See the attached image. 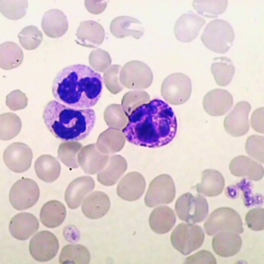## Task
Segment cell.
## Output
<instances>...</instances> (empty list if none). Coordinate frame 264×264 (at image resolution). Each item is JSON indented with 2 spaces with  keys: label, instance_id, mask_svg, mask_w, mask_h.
<instances>
[{
  "label": "cell",
  "instance_id": "obj_8",
  "mask_svg": "<svg viewBox=\"0 0 264 264\" xmlns=\"http://www.w3.org/2000/svg\"><path fill=\"white\" fill-rule=\"evenodd\" d=\"M192 90L190 78L184 74L176 73L169 75L164 79L161 86V93L166 102L177 105L188 100Z\"/></svg>",
  "mask_w": 264,
  "mask_h": 264
},
{
  "label": "cell",
  "instance_id": "obj_14",
  "mask_svg": "<svg viewBox=\"0 0 264 264\" xmlns=\"http://www.w3.org/2000/svg\"><path fill=\"white\" fill-rule=\"evenodd\" d=\"M33 153L27 145L21 142H16L9 146L3 154L4 161L11 171L22 173L30 167Z\"/></svg>",
  "mask_w": 264,
  "mask_h": 264
},
{
  "label": "cell",
  "instance_id": "obj_32",
  "mask_svg": "<svg viewBox=\"0 0 264 264\" xmlns=\"http://www.w3.org/2000/svg\"><path fill=\"white\" fill-rule=\"evenodd\" d=\"M23 54L20 47L11 41H6L0 45V67L5 70L16 68L22 63Z\"/></svg>",
  "mask_w": 264,
  "mask_h": 264
},
{
  "label": "cell",
  "instance_id": "obj_50",
  "mask_svg": "<svg viewBox=\"0 0 264 264\" xmlns=\"http://www.w3.org/2000/svg\"><path fill=\"white\" fill-rule=\"evenodd\" d=\"M106 0H85L84 4L87 11L93 14L101 13L106 9L107 3Z\"/></svg>",
  "mask_w": 264,
  "mask_h": 264
},
{
  "label": "cell",
  "instance_id": "obj_23",
  "mask_svg": "<svg viewBox=\"0 0 264 264\" xmlns=\"http://www.w3.org/2000/svg\"><path fill=\"white\" fill-rule=\"evenodd\" d=\"M41 26L49 37L56 38L63 35L67 31L68 23L64 13L58 9H52L45 12L42 17Z\"/></svg>",
  "mask_w": 264,
  "mask_h": 264
},
{
  "label": "cell",
  "instance_id": "obj_18",
  "mask_svg": "<svg viewBox=\"0 0 264 264\" xmlns=\"http://www.w3.org/2000/svg\"><path fill=\"white\" fill-rule=\"evenodd\" d=\"M39 223L33 215L27 212L18 213L11 219L9 230L11 235L21 241L27 240L38 229Z\"/></svg>",
  "mask_w": 264,
  "mask_h": 264
},
{
  "label": "cell",
  "instance_id": "obj_31",
  "mask_svg": "<svg viewBox=\"0 0 264 264\" xmlns=\"http://www.w3.org/2000/svg\"><path fill=\"white\" fill-rule=\"evenodd\" d=\"M34 167L38 177L47 183L56 180L61 171L59 162L55 158L49 155L39 157L35 162Z\"/></svg>",
  "mask_w": 264,
  "mask_h": 264
},
{
  "label": "cell",
  "instance_id": "obj_24",
  "mask_svg": "<svg viewBox=\"0 0 264 264\" xmlns=\"http://www.w3.org/2000/svg\"><path fill=\"white\" fill-rule=\"evenodd\" d=\"M110 29L112 34L118 38L130 35L138 39L144 32L141 22L135 18L126 16L114 19L111 23Z\"/></svg>",
  "mask_w": 264,
  "mask_h": 264
},
{
  "label": "cell",
  "instance_id": "obj_10",
  "mask_svg": "<svg viewBox=\"0 0 264 264\" xmlns=\"http://www.w3.org/2000/svg\"><path fill=\"white\" fill-rule=\"evenodd\" d=\"M176 194L175 185L171 177L164 174L155 177L150 183L144 198L146 205L153 207L171 203Z\"/></svg>",
  "mask_w": 264,
  "mask_h": 264
},
{
  "label": "cell",
  "instance_id": "obj_29",
  "mask_svg": "<svg viewBox=\"0 0 264 264\" xmlns=\"http://www.w3.org/2000/svg\"><path fill=\"white\" fill-rule=\"evenodd\" d=\"M66 215L64 205L59 201L51 200L42 206L40 213V219L42 224L50 228L57 227L64 221Z\"/></svg>",
  "mask_w": 264,
  "mask_h": 264
},
{
  "label": "cell",
  "instance_id": "obj_3",
  "mask_svg": "<svg viewBox=\"0 0 264 264\" xmlns=\"http://www.w3.org/2000/svg\"><path fill=\"white\" fill-rule=\"evenodd\" d=\"M45 125L57 138L64 142L82 140L94 127L96 115L91 108L80 109L65 105L57 100L49 102L43 112Z\"/></svg>",
  "mask_w": 264,
  "mask_h": 264
},
{
  "label": "cell",
  "instance_id": "obj_12",
  "mask_svg": "<svg viewBox=\"0 0 264 264\" xmlns=\"http://www.w3.org/2000/svg\"><path fill=\"white\" fill-rule=\"evenodd\" d=\"M57 238L47 230L40 231L31 239L29 245L30 253L32 258L40 262H45L53 259L59 249Z\"/></svg>",
  "mask_w": 264,
  "mask_h": 264
},
{
  "label": "cell",
  "instance_id": "obj_7",
  "mask_svg": "<svg viewBox=\"0 0 264 264\" xmlns=\"http://www.w3.org/2000/svg\"><path fill=\"white\" fill-rule=\"evenodd\" d=\"M204 237V231L200 226L181 223L172 232L170 240L175 249L186 255L201 246Z\"/></svg>",
  "mask_w": 264,
  "mask_h": 264
},
{
  "label": "cell",
  "instance_id": "obj_1",
  "mask_svg": "<svg viewBox=\"0 0 264 264\" xmlns=\"http://www.w3.org/2000/svg\"><path fill=\"white\" fill-rule=\"evenodd\" d=\"M127 117L122 132L126 140L135 145L159 148L169 143L176 135L177 123L174 112L161 100L155 99L140 105Z\"/></svg>",
  "mask_w": 264,
  "mask_h": 264
},
{
  "label": "cell",
  "instance_id": "obj_19",
  "mask_svg": "<svg viewBox=\"0 0 264 264\" xmlns=\"http://www.w3.org/2000/svg\"><path fill=\"white\" fill-rule=\"evenodd\" d=\"M95 182L91 177L84 176L73 180L69 185L65 194V200L68 207L77 208L85 197L94 188Z\"/></svg>",
  "mask_w": 264,
  "mask_h": 264
},
{
  "label": "cell",
  "instance_id": "obj_22",
  "mask_svg": "<svg viewBox=\"0 0 264 264\" xmlns=\"http://www.w3.org/2000/svg\"><path fill=\"white\" fill-rule=\"evenodd\" d=\"M110 206L108 196L103 192L96 191L89 194L84 200L81 209L86 217L96 219L104 216L109 210Z\"/></svg>",
  "mask_w": 264,
  "mask_h": 264
},
{
  "label": "cell",
  "instance_id": "obj_27",
  "mask_svg": "<svg viewBox=\"0 0 264 264\" xmlns=\"http://www.w3.org/2000/svg\"><path fill=\"white\" fill-rule=\"evenodd\" d=\"M176 220L173 210L167 206H162L153 210L150 215L149 223L153 232L158 234H163L172 229Z\"/></svg>",
  "mask_w": 264,
  "mask_h": 264
},
{
  "label": "cell",
  "instance_id": "obj_9",
  "mask_svg": "<svg viewBox=\"0 0 264 264\" xmlns=\"http://www.w3.org/2000/svg\"><path fill=\"white\" fill-rule=\"evenodd\" d=\"M119 79L126 88L139 90L147 88L150 86L153 75L146 64L141 61L133 60L127 63L122 68Z\"/></svg>",
  "mask_w": 264,
  "mask_h": 264
},
{
  "label": "cell",
  "instance_id": "obj_34",
  "mask_svg": "<svg viewBox=\"0 0 264 264\" xmlns=\"http://www.w3.org/2000/svg\"><path fill=\"white\" fill-rule=\"evenodd\" d=\"M91 256L88 249L81 244H68L62 248L59 257L61 264H88Z\"/></svg>",
  "mask_w": 264,
  "mask_h": 264
},
{
  "label": "cell",
  "instance_id": "obj_44",
  "mask_svg": "<svg viewBox=\"0 0 264 264\" xmlns=\"http://www.w3.org/2000/svg\"><path fill=\"white\" fill-rule=\"evenodd\" d=\"M235 186L242 192L243 198L246 206L250 207L262 204V195L257 193L253 194L252 191V184L249 180L246 179H243Z\"/></svg>",
  "mask_w": 264,
  "mask_h": 264
},
{
  "label": "cell",
  "instance_id": "obj_38",
  "mask_svg": "<svg viewBox=\"0 0 264 264\" xmlns=\"http://www.w3.org/2000/svg\"><path fill=\"white\" fill-rule=\"evenodd\" d=\"M104 118L108 125L122 131L126 126L128 118L121 105L112 104L106 108Z\"/></svg>",
  "mask_w": 264,
  "mask_h": 264
},
{
  "label": "cell",
  "instance_id": "obj_47",
  "mask_svg": "<svg viewBox=\"0 0 264 264\" xmlns=\"http://www.w3.org/2000/svg\"><path fill=\"white\" fill-rule=\"evenodd\" d=\"M27 102L25 94L19 90L13 91L6 97V105L13 111L24 109L27 106Z\"/></svg>",
  "mask_w": 264,
  "mask_h": 264
},
{
  "label": "cell",
  "instance_id": "obj_45",
  "mask_svg": "<svg viewBox=\"0 0 264 264\" xmlns=\"http://www.w3.org/2000/svg\"><path fill=\"white\" fill-rule=\"evenodd\" d=\"M111 59L108 53L100 49L93 51L89 57L91 66L95 70L103 72L110 66Z\"/></svg>",
  "mask_w": 264,
  "mask_h": 264
},
{
  "label": "cell",
  "instance_id": "obj_49",
  "mask_svg": "<svg viewBox=\"0 0 264 264\" xmlns=\"http://www.w3.org/2000/svg\"><path fill=\"white\" fill-rule=\"evenodd\" d=\"M264 107L258 108L252 114L251 124L252 128L256 132L264 133Z\"/></svg>",
  "mask_w": 264,
  "mask_h": 264
},
{
  "label": "cell",
  "instance_id": "obj_16",
  "mask_svg": "<svg viewBox=\"0 0 264 264\" xmlns=\"http://www.w3.org/2000/svg\"><path fill=\"white\" fill-rule=\"evenodd\" d=\"M146 183L143 176L135 171L126 174L118 183L117 188V195L123 199L134 201L143 195Z\"/></svg>",
  "mask_w": 264,
  "mask_h": 264
},
{
  "label": "cell",
  "instance_id": "obj_25",
  "mask_svg": "<svg viewBox=\"0 0 264 264\" xmlns=\"http://www.w3.org/2000/svg\"><path fill=\"white\" fill-rule=\"evenodd\" d=\"M229 168L231 173L235 176H246L254 181L260 180L264 174V169L261 164L244 155L233 159Z\"/></svg>",
  "mask_w": 264,
  "mask_h": 264
},
{
  "label": "cell",
  "instance_id": "obj_2",
  "mask_svg": "<svg viewBox=\"0 0 264 264\" xmlns=\"http://www.w3.org/2000/svg\"><path fill=\"white\" fill-rule=\"evenodd\" d=\"M103 87L100 73L87 66L78 64L60 71L53 81L52 90L57 101L71 107L85 109L98 102Z\"/></svg>",
  "mask_w": 264,
  "mask_h": 264
},
{
  "label": "cell",
  "instance_id": "obj_43",
  "mask_svg": "<svg viewBox=\"0 0 264 264\" xmlns=\"http://www.w3.org/2000/svg\"><path fill=\"white\" fill-rule=\"evenodd\" d=\"M263 136L253 135L247 139L245 145L247 153L251 157L261 163H264Z\"/></svg>",
  "mask_w": 264,
  "mask_h": 264
},
{
  "label": "cell",
  "instance_id": "obj_30",
  "mask_svg": "<svg viewBox=\"0 0 264 264\" xmlns=\"http://www.w3.org/2000/svg\"><path fill=\"white\" fill-rule=\"evenodd\" d=\"M127 164L125 159L120 155L112 156L107 167L97 175L98 181L102 185H114L126 171Z\"/></svg>",
  "mask_w": 264,
  "mask_h": 264
},
{
  "label": "cell",
  "instance_id": "obj_4",
  "mask_svg": "<svg viewBox=\"0 0 264 264\" xmlns=\"http://www.w3.org/2000/svg\"><path fill=\"white\" fill-rule=\"evenodd\" d=\"M235 33L230 24L218 19L211 21L206 26L201 39L210 50L220 54L226 53L232 45Z\"/></svg>",
  "mask_w": 264,
  "mask_h": 264
},
{
  "label": "cell",
  "instance_id": "obj_6",
  "mask_svg": "<svg viewBox=\"0 0 264 264\" xmlns=\"http://www.w3.org/2000/svg\"><path fill=\"white\" fill-rule=\"evenodd\" d=\"M204 228L210 235L222 232L232 231L240 234L243 231L240 215L229 207H220L213 211L204 223Z\"/></svg>",
  "mask_w": 264,
  "mask_h": 264
},
{
  "label": "cell",
  "instance_id": "obj_36",
  "mask_svg": "<svg viewBox=\"0 0 264 264\" xmlns=\"http://www.w3.org/2000/svg\"><path fill=\"white\" fill-rule=\"evenodd\" d=\"M227 0H194L192 6L198 14L208 18L217 17L223 13L227 5Z\"/></svg>",
  "mask_w": 264,
  "mask_h": 264
},
{
  "label": "cell",
  "instance_id": "obj_26",
  "mask_svg": "<svg viewBox=\"0 0 264 264\" xmlns=\"http://www.w3.org/2000/svg\"><path fill=\"white\" fill-rule=\"evenodd\" d=\"M97 151L93 146L84 147L78 155L81 167L86 173L94 174L101 171L109 159L108 155Z\"/></svg>",
  "mask_w": 264,
  "mask_h": 264
},
{
  "label": "cell",
  "instance_id": "obj_15",
  "mask_svg": "<svg viewBox=\"0 0 264 264\" xmlns=\"http://www.w3.org/2000/svg\"><path fill=\"white\" fill-rule=\"evenodd\" d=\"M205 23L204 18L193 12L183 14L174 25L175 36L181 41L190 42L196 38Z\"/></svg>",
  "mask_w": 264,
  "mask_h": 264
},
{
  "label": "cell",
  "instance_id": "obj_5",
  "mask_svg": "<svg viewBox=\"0 0 264 264\" xmlns=\"http://www.w3.org/2000/svg\"><path fill=\"white\" fill-rule=\"evenodd\" d=\"M175 209L179 218L190 224L202 221L208 212L206 199L200 194L194 196L187 192L180 196L175 204Z\"/></svg>",
  "mask_w": 264,
  "mask_h": 264
},
{
  "label": "cell",
  "instance_id": "obj_35",
  "mask_svg": "<svg viewBox=\"0 0 264 264\" xmlns=\"http://www.w3.org/2000/svg\"><path fill=\"white\" fill-rule=\"evenodd\" d=\"M22 123L19 117L14 113L8 112L0 116V138L7 140L15 137L19 133Z\"/></svg>",
  "mask_w": 264,
  "mask_h": 264
},
{
  "label": "cell",
  "instance_id": "obj_48",
  "mask_svg": "<svg viewBox=\"0 0 264 264\" xmlns=\"http://www.w3.org/2000/svg\"><path fill=\"white\" fill-rule=\"evenodd\" d=\"M185 264H216L213 255L209 251L201 250L187 258Z\"/></svg>",
  "mask_w": 264,
  "mask_h": 264
},
{
  "label": "cell",
  "instance_id": "obj_11",
  "mask_svg": "<svg viewBox=\"0 0 264 264\" xmlns=\"http://www.w3.org/2000/svg\"><path fill=\"white\" fill-rule=\"evenodd\" d=\"M39 195V187L34 181L30 179L23 178L17 181L11 188L9 199L14 208L23 210L35 205Z\"/></svg>",
  "mask_w": 264,
  "mask_h": 264
},
{
  "label": "cell",
  "instance_id": "obj_28",
  "mask_svg": "<svg viewBox=\"0 0 264 264\" xmlns=\"http://www.w3.org/2000/svg\"><path fill=\"white\" fill-rule=\"evenodd\" d=\"M224 186V179L219 172L207 169L202 172L201 182L194 187L198 192L208 197H213L222 192Z\"/></svg>",
  "mask_w": 264,
  "mask_h": 264
},
{
  "label": "cell",
  "instance_id": "obj_41",
  "mask_svg": "<svg viewBox=\"0 0 264 264\" xmlns=\"http://www.w3.org/2000/svg\"><path fill=\"white\" fill-rule=\"evenodd\" d=\"M81 146L74 145L71 142L62 143L58 150V158L66 166L73 168H77L76 154Z\"/></svg>",
  "mask_w": 264,
  "mask_h": 264
},
{
  "label": "cell",
  "instance_id": "obj_33",
  "mask_svg": "<svg viewBox=\"0 0 264 264\" xmlns=\"http://www.w3.org/2000/svg\"><path fill=\"white\" fill-rule=\"evenodd\" d=\"M211 69L216 83L221 86H225L230 83L235 71L232 60L225 57L214 58Z\"/></svg>",
  "mask_w": 264,
  "mask_h": 264
},
{
  "label": "cell",
  "instance_id": "obj_37",
  "mask_svg": "<svg viewBox=\"0 0 264 264\" xmlns=\"http://www.w3.org/2000/svg\"><path fill=\"white\" fill-rule=\"evenodd\" d=\"M28 3L26 0H0V11L5 17L16 20L26 13Z\"/></svg>",
  "mask_w": 264,
  "mask_h": 264
},
{
  "label": "cell",
  "instance_id": "obj_39",
  "mask_svg": "<svg viewBox=\"0 0 264 264\" xmlns=\"http://www.w3.org/2000/svg\"><path fill=\"white\" fill-rule=\"evenodd\" d=\"M150 100L149 95L145 91H131L124 95L122 100L121 106L128 117L136 108L147 103Z\"/></svg>",
  "mask_w": 264,
  "mask_h": 264
},
{
  "label": "cell",
  "instance_id": "obj_46",
  "mask_svg": "<svg viewBox=\"0 0 264 264\" xmlns=\"http://www.w3.org/2000/svg\"><path fill=\"white\" fill-rule=\"evenodd\" d=\"M263 208H255L249 211L245 219L247 226L253 231L263 230L264 227Z\"/></svg>",
  "mask_w": 264,
  "mask_h": 264
},
{
  "label": "cell",
  "instance_id": "obj_13",
  "mask_svg": "<svg viewBox=\"0 0 264 264\" xmlns=\"http://www.w3.org/2000/svg\"><path fill=\"white\" fill-rule=\"evenodd\" d=\"M251 109L250 105L248 102L238 103L224 119V126L226 132L235 137L246 134L250 128L248 116Z\"/></svg>",
  "mask_w": 264,
  "mask_h": 264
},
{
  "label": "cell",
  "instance_id": "obj_21",
  "mask_svg": "<svg viewBox=\"0 0 264 264\" xmlns=\"http://www.w3.org/2000/svg\"><path fill=\"white\" fill-rule=\"evenodd\" d=\"M77 44L82 46L93 48L100 45L103 42L105 32L103 26L93 20L81 22L76 34Z\"/></svg>",
  "mask_w": 264,
  "mask_h": 264
},
{
  "label": "cell",
  "instance_id": "obj_40",
  "mask_svg": "<svg viewBox=\"0 0 264 264\" xmlns=\"http://www.w3.org/2000/svg\"><path fill=\"white\" fill-rule=\"evenodd\" d=\"M18 36L22 46L28 50L37 48L43 40L42 32L37 27L33 25L23 28Z\"/></svg>",
  "mask_w": 264,
  "mask_h": 264
},
{
  "label": "cell",
  "instance_id": "obj_20",
  "mask_svg": "<svg viewBox=\"0 0 264 264\" xmlns=\"http://www.w3.org/2000/svg\"><path fill=\"white\" fill-rule=\"evenodd\" d=\"M242 244V240L239 234L232 231L217 233L215 235L212 241L213 251L223 257H230L237 253Z\"/></svg>",
  "mask_w": 264,
  "mask_h": 264
},
{
  "label": "cell",
  "instance_id": "obj_42",
  "mask_svg": "<svg viewBox=\"0 0 264 264\" xmlns=\"http://www.w3.org/2000/svg\"><path fill=\"white\" fill-rule=\"evenodd\" d=\"M121 66L114 65L107 69L105 72L103 80L107 89L112 93L117 94L124 88L119 79Z\"/></svg>",
  "mask_w": 264,
  "mask_h": 264
},
{
  "label": "cell",
  "instance_id": "obj_17",
  "mask_svg": "<svg viewBox=\"0 0 264 264\" xmlns=\"http://www.w3.org/2000/svg\"><path fill=\"white\" fill-rule=\"evenodd\" d=\"M233 98L227 90L216 89L209 92L203 101L204 108L206 112L212 116L225 114L232 107Z\"/></svg>",
  "mask_w": 264,
  "mask_h": 264
}]
</instances>
